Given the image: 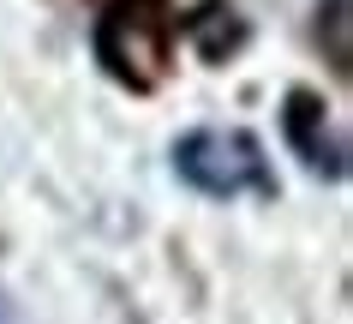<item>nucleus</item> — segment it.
<instances>
[{"mask_svg": "<svg viewBox=\"0 0 353 324\" xmlns=\"http://www.w3.org/2000/svg\"><path fill=\"white\" fill-rule=\"evenodd\" d=\"M174 42H180V6L174 0H102L90 24V48L114 84L132 96L162 90L174 73Z\"/></svg>", "mask_w": 353, "mask_h": 324, "instance_id": "1", "label": "nucleus"}, {"mask_svg": "<svg viewBox=\"0 0 353 324\" xmlns=\"http://www.w3.org/2000/svg\"><path fill=\"white\" fill-rule=\"evenodd\" d=\"M174 174L204 198H245V192H276L270 156L245 126H192L174 138Z\"/></svg>", "mask_w": 353, "mask_h": 324, "instance_id": "2", "label": "nucleus"}, {"mask_svg": "<svg viewBox=\"0 0 353 324\" xmlns=\"http://www.w3.org/2000/svg\"><path fill=\"white\" fill-rule=\"evenodd\" d=\"M281 138H288V151L312 174H323V180L347 174V138L330 120V102L317 90H288V102H281Z\"/></svg>", "mask_w": 353, "mask_h": 324, "instance_id": "3", "label": "nucleus"}, {"mask_svg": "<svg viewBox=\"0 0 353 324\" xmlns=\"http://www.w3.org/2000/svg\"><path fill=\"white\" fill-rule=\"evenodd\" d=\"M180 37L192 42V55H198V60L222 66V60H234V55L245 48L252 24H245L240 6H228V0H198L186 19H180Z\"/></svg>", "mask_w": 353, "mask_h": 324, "instance_id": "4", "label": "nucleus"}, {"mask_svg": "<svg viewBox=\"0 0 353 324\" xmlns=\"http://www.w3.org/2000/svg\"><path fill=\"white\" fill-rule=\"evenodd\" d=\"M0 324H30V318H24V306L12 301V294H6V288H0Z\"/></svg>", "mask_w": 353, "mask_h": 324, "instance_id": "5", "label": "nucleus"}]
</instances>
